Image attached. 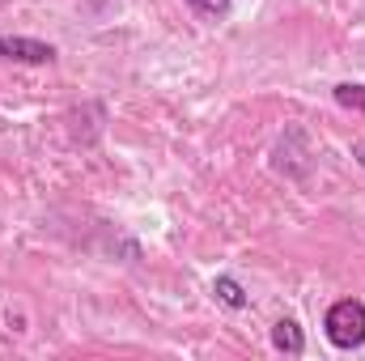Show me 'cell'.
Instances as JSON below:
<instances>
[{"mask_svg":"<svg viewBox=\"0 0 365 361\" xmlns=\"http://www.w3.org/2000/svg\"><path fill=\"white\" fill-rule=\"evenodd\" d=\"M323 336L331 340V349L353 353L365 345V302L361 298H340L327 306L323 315Z\"/></svg>","mask_w":365,"mask_h":361,"instance_id":"6da1fadb","label":"cell"},{"mask_svg":"<svg viewBox=\"0 0 365 361\" xmlns=\"http://www.w3.org/2000/svg\"><path fill=\"white\" fill-rule=\"evenodd\" d=\"M0 60L4 64H56V47L30 34H0Z\"/></svg>","mask_w":365,"mask_h":361,"instance_id":"7a4b0ae2","label":"cell"},{"mask_svg":"<svg viewBox=\"0 0 365 361\" xmlns=\"http://www.w3.org/2000/svg\"><path fill=\"white\" fill-rule=\"evenodd\" d=\"M272 349L284 357H302L306 353V332L297 319H276L272 323Z\"/></svg>","mask_w":365,"mask_h":361,"instance_id":"3957f363","label":"cell"},{"mask_svg":"<svg viewBox=\"0 0 365 361\" xmlns=\"http://www.w3.org/2000/svg\"><path fill=\"white\" fill-rule=\"evenodd\" d=\"M212 298H217L225 310H247V306H251V293H247V285H242L238 276H230V272L212 280Z\"/></svg>","mask_w":365,"mask_h":361,"instance_id":"277c9868","label":"cell"},{"mask_svg":"<svg viewBox=\"0 0 365 361\" xmlns=\"http://www.w3.org/2000/svg\"><path fill=\"white\" fill-rule=\"evenodd\" d=\"M331 93H336V102H340L344 111H357V115H365V86H357V81H340Z\"/></svg>","mask_w":365,"mask_h":361,"instance_id":"5b68a950","label":"cell"},{"mask_svg":"<svg viewBox=\"0 0 365 361\" xmlns=\"http://www.w3.org/2000/svg\"><path fill=\"white\" fill-rule=\"evenodd\" d=\"M191 13H200V17H208V21H221L225 13H230V4L234 0H182Z\"/></svg>","mask_w":365,"mask_h":361,"instance_id":"8992f818","label":"cell"},{"mask_svg":"<svg viewBox=\"0 0 365 361\" xmlns=\"http://www.w3.org/2000/svg\"><path fill=\"white\" fill-rule=\"evenodd\" d=\"M353 158H357V162L365 166V145H357V149H353Z\"/></svg>","mask_w":365,"mask_h":361,"instance_id":"52a82bcc","label":"cell"}]
</instances>
